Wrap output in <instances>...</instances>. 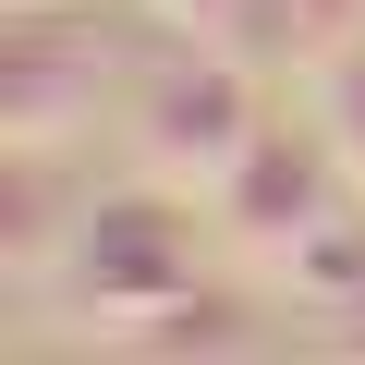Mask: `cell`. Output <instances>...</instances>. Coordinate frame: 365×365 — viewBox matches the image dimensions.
<instances>
[{"mask_svg": "<svg viewBox=\"0 0 365 365\" xmlns=\"http://www.w3.org/2000/svg\"><path fill=\"white\" fill-rule=\"evenodd\" d=\"M353 195H365V182H353V158L329 146V122H268V134H256V158L220 182L207 207H220L232 256H268V268H280V256H292L317 220H341Z\"/></svg>", "mask_w": 365, "mask_h": 365, "instance_id": "obj_3", "label": "cell"}, {"mask_svg": "<svg viewBox=\"0 0 365 365\" xmlns=\"http://www.w3.org/2000/svg\"><path fill=\"white\" fill-rule=\"evenodd\" d=\"M268 353H280V329H268V292H244V280H195L182 304L110 329V365H268Z\"/></svg>", "mask_w": 365, "mask_h": 365, "instance_id": "obj_4", "label": "cell"}, {"mask_svg": "<svg viewBox=\"0 0 365 365\" xmlns=\"http://www.w3.org/2000/svg\"><path fill=\"white\" fill-rule=\"evenodd\" d=\"M268 122H280V110H268V73H256V61H232L220 37L158 49V61L134 73V146H146V170H158V182L220 195V182L256 158V134H268Z\"/></svg>", "mask_w": 365, "mask_h": 365, "instance_id": "obj_2", "label": "cell"}, {"mask_svg": "<svg viewBox=\"0 0 365 365\" xmlns=\"http://www.w3.org/2000/svg\"><path fill=\"white\" fill-rule=\"evenodd\" d=\"M317 122H329V146L353 158V182H365V37H353V49L317 73Z\"/></svg>", "mask_w": 365, "mask_h": 365, "instance_id": "obj_6", "label": "cell"}, {"mask_svg": "<svg viewBox=\"0 0 365 365\" xmlns=\"http://www.w3.org/2000/svg\"><path fill=\"white\" fill-rule=\"evenodd\" d=\"M353 37H365V0H244V13L220 25V49H232V61H256L268 86H280V73H304V86H317Z\"/></svg>", "mask_w": 365, "mask_h": 365, "instance_id": "obj_5", "label": "cell"}, {"mask_svg": "<svg viewBox=\"0 0 365 365\" xmlns=\"http://www.w3.org/2000/svg\"><path fill=\"white\" fill-rule=\"evenodd\" d=\"M158 13H170V25H195V37H220V25L244 13V0H158Z\"/></svg>", "mask_w": 365, "mask_h": 365, "instance_id": "obj_7", "label": "cell"}, {"mask_svg": "<svg viewBox=\"0 0 365 365\" xmlns=\"http://www.w3.org/2000/svg\"><path fill=\"white\" fill-rule=\"evenodd\" d=\"M220 256H232V232H220V207H195V182H98L37 292H61L73 317L134 329V317L182 304L195 280H220Z\"/></svg>", "mask_w": 365, "mask_h": 365, "instance_id": "obj_1", "label": "cell"}, {"mask_svg": "<svg viewBox=\"0 0 365 365\" xmlns=\"http://www.w3.org/2000/svg\"><path fill=\"white\" fill-rule=\"evenodd\" d=\"M13 13H61V0H13Z\"/></svg>", "mask_w": 365, "mask_h": 365, "instance_id": "obj_8", "label": "cell"}]
</instances>
